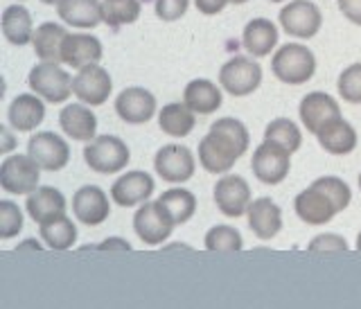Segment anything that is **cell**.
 Returning a JSON list of instances; mask_svg holds the SVG:
<instances>
[{
  "label": "cell",
  "mask_w": 361,
  "mask_h": 309,
  "mask_svg": "<svg viewBox=\"0 0 361 309\" xmlns=\"http://www.w3.org/2000/svg\"><path fill=\"white\" fill-rule=\"evenodd\" d=\"M251 135L235 118H221L210 124V131L199 143V163L210 174H228L237 158L248 152Z\"/></svg>",
  "instance_id": "1"
},
{
  "label": "cell",
  "mask_w": 361,
  "mask_h": 309,
  "mask_svg": "<svg viewBox=\"0 0 361 309\" xmlns=\"http://www.w3.org/2000/svg\"><path fill=\"white\" fill-rule=\"evenodd\" d=\"M271 71L282 84L302 86L307 84L316 73V56L300 43H287L274 54L271 59Z\"/></svg>",
  "instance_id": "2"
},
{
  "label": "cell",
  "mask_w": 361,
  "mask_h": 309,
  "mask_svg": "<svg viewBox=\"0 0 361 309\" xmlns=\"http://www.w3.org/2000/svg\"><path fill=\"white\" fill-rule=\"evenodd\" d=\"M131 152L127 143H122L118 135H97L84 150L86 165L97 174H118L127 167Z\"/></svg>",
  "instance_id": "3"
},
{
  "label": "cell",
  "mask_w": 361,
  "mask_h": 309,
  "mask_svg": "<svg viewBox=\"0 0 361 309\" xmlns=\"http://www.w3.org/2000/svg\"><path fill=\"white\" fill-rule=\"evenodd\" d=\"M27 84L32 88V93H37L45 102H52V104H63L75 93L73 77L66 71H61L59 63H50V61H41L34 66L30 71Z\"/></svg>",
  "instance_id": "4"
},
{
  "label": "cell",
  "mask_w": 361,
  "mask_h": 309,
  "mask_svg": "<svg viewBox=\"0 0 361 309\" xmlns=\"http://www.w3.org/2000/svg\"><path fill=\"white\" fill-rule=\"evenodd\" d=\"M251 169L259 183L264 186H278L287 178L291 169V152L274 140L259 143V147L253 152Z\"/></svg>",
  "instance_id": "5"
},
{
  "label": "cell",
  "mask_w": 361,
  "mask_h": 309,
  "mask_svg": "<svg viewBox=\"0 0 361 309\" xmlns=\"http://www.w3.org/2000/svg\"><path fill=\"white\" fill-rule=\"evenodd\" d=\"M41 181V167L34 163V158L27 156H7L0 165V188L7 194H18L27 197L39 188Z\"/></svg>",
  "instance_id": "6"
},
{
  "label": "cell",
  "mask_w": 361,
  "mask_h": 309,
  "mask_svg": "<svg viewBox=\"0 0 361 309\" xmlns=\"http://www.w3.org/2000/svg\"><path fill=\"white\" fill-rule=\"evenodd\" d=\"M262 84V68L248 56H233L219 71V86L235 97H246L255 93Z\"/></svg>",
  "instance_id": "7"
},
{
  "label": "cell",
  "mask_w": 361,
  "mask_h": 309,
  "mask_svg": "<svg viewBox=\"0 0 361 309\" xmlns=\"http://www.w3.org/2000/svg\"><path fill=\"white\" fill-rule=\"evenodd\" d=\"M176 224L158 201H145L133 214V231L147 246H158L172 235Z\"/></svg>",
  "instance_id": "8"
},
{
  "label": "cell",
  "mask_w": 361,
  "mask_h": 309,
  "mask_svg": "<svg viewBox=\"0 0 361 309\" xmlns=\"http://www.w3.org/2000/svg\"><path fill=\"white\" fill-rule=\"evenodd\" d=\"M280 25L296 39H312L323 25V14L312 0H291L280 9Z\"/></svg>",
  "instance_id": "9"
},
{
  "label": "cell",
  "mask_w": 361,
  "mask_h": 309,
  "mask_svg": "<svg viewBox=\"0 0 361 309\" xmlns=\"http://www.w3.org/2000/svg\"><path fill=\"white\" fill-rule=\"evenodd\" d=\"M154 169L167 183H185L195 176L197 160L185 145H165L154 156Z\"/></svg>",
  "instance_id": "10"
},
{
  "label": "cell",
  "mask_w": 361,
  "mask_h": 309,
  "mask_svg": "<svg viewBox=\"0 0 361 309\" xmlns=\"http://www.w3.org/2000/svg\"><path fill=\"white\" fill-rule=\"evenodd\" d=\"M73 90L79 102H84L88 107H102L111 97L113 79L109 71H104L99 63H90L79 68L77 75L73 77Z\"/></svg>",
  "instance_id": "11"
},
{
  "label": "cell",
  "mask_w": 361,
  "mask_h": 309,
  "mask_svg": "<svg viewBox=\"0 0 361 309\" xmlns=\"http://www.w3.org/2000/svg\"><path fill=\"white\" fill-rule=\"evenodd\" d=\"M27 154L34 158L41 169L45 171H59L71 160V147L68 143L52 131H41L27 140Z\"/></svg>",
  "instance_id": "12"
},
{
  "label": "cell",
  "mask_w": 361,
  "mask_h": 309,
  "mask_svg": "<svg viewBox=\"0 0 361 309\" xmlns=\"http://www.w3.org/2000/svg\"><path fill=\"white\" fill-rule=\"evenodd\" d=\"M214 203L224 217H231V219H237V217L246 214L248 205H251V188L248 183L237 176V174H226L221 176L217 183H214Z\"/></svg>",
  "instance_id": "13"
},
{
  "label": "cell",
  "mask_w": 361,
  "mask_h": 309,
  "mask_svg": "<svg viewBox=\"0 0 361 309\" xmlns=\"http://www.w3.org/2000/svg\"><path fill=\"white\" fill-rule=\"evenodd\" d=\"M298 116L305 129L316 135L330 122L341 118V107L332 95L323 93V90H314V93H307L300 99Z\"/></svg>",
  "instance_id": "14"
},
{
  "label": "cell",
  "mask_w": 361,
  "mask_h": 309,
  "mask_svg": "<svg viewBox=\"0 0 361 309\" xmlns=\"http://www.w3.org/2000/svg\"><path fill=\"white\" fill-rule=\"evenodd\" d=\"M116 113L127 124H145L156 116V97L140 86L124 88L116 97Z\"/></svg>",
  "instance_id": "15"
},
{
  "label": "cell",
  "mask_w": 361,
  "mask_h": 309,
  "mask_svg": "<svg viewBox=\"0 0 361 309\" xmlns=\"http://www.w3.org/2000/svg\"><path fill=\"white\" fill-rule=\"evenodd\" d=\"M154 188H156V183L147 171L133 169V171H127V174H122L113 183L111 199L118 205H122V208H133V205L149 201Z\"/></svg>",
  "instance_id": "16"
},
{
  "label": "cell",
  "mask_w": 361,
  "mask_h": 309,
  "mask_svg": "<svg viewBox=\"0 0 361 309\" xmlns=\"http://www.w3.org/2000/svg\"><path fill=\"white\" fill-rule=\"evenodd\" d=\"M73 214L86 226H99L109 219V194L97 186H84L73 197Z\"/></svg>",
  "instance_id": "17"
},
{
  "label": "cell",
  "mask_w": 361,
  "mask_h": 309,
  "mask_svg": "<svg viewBox=\"0 0 361 309\" xmlns=\"http://www.w3.org/2000/svg\"><path fill=\"white\" fill-rule=\"evenodd\" d=\"M293 210H296L298 219L305 222L307 226H325L334 219V214L338 212L334 201L327 197L325 192L319 188L310 186L307 190H302L296 201H293Z\"/></svg>",
  "instance_id": "18"
},
{
  "label": "cell",
  "mask_w": 361,
  "mask_h": 309,
  "mask_svg": "<svg viewBox=\"0 0 361 309\" xmlns=\"http://www.w3.org/2000/svg\"><path fill=\"white\" fill-rule=\"evenodd\" d=\"M246 219H248V228L253 231V235L257 239H274L280 228H282V210L280 205L269 199V197H259L255 201H251L246 210Z\"/></svg>",
  "instance_id": "19"
},
{
  "label": "cell",
  "mask_w": 361,
  "mask_h": 309,
  "mask_svg": "<svg viewBox=\"0 0 361 309\" xmlns=\"http://www.w3.org/2000/svg\"><path fill=\"white\" fill-rule=\"evenodd\" d=\"M59 124L68 138L77 143H90L97 138V118L88 104H68L59 113Z\"/></svg>",
  "instance_id": "20"
},
{
  "label": "cell",
  "mask_w": 361,
  "mask_h": 309,
  "mask_svg": "<svg viewBox=\"0 0 361 309\" xmlns=\"http://www.w3.org/2000/svg\"><path fill=\"white\" fill-rule=\"evenodd\" d=\"M102 54H104L102 41L93 37V34H68L61 48L63 63L77 68V71L90 63H99Z\"/></svg>",
  "instance_id": "21"
},
{
  "label": "cell",
  "mask_w": 361,
  "mask_h": 309,
  "mask_svg": "<svg viewBox=\"0 0 361 309\" xmlns=\"http://www.w3.org/2000/svg\"><path fill=\"white\" fill-rule=\"evenodd\" d=\"M56 14L66 25L79 30H93L99 23H104L99 0H59L56 3Z\"/></svg>",
  "instance_id": "22"
},
{
  "label": "cell",
  "mask_w": 361,
  "mask_h": 309,
  "mask_svg": "<svg viewBox=\"0 0 361 309\" xmlns=\"http://www.w3.org/2000/svg\"><path fill=\"white\" fill-rule=\"evenodd\" d=\"M7 118H9L11 129H16V131L25 133V131L37 129L45 118L43 97H39L37 93H23L14 97V102L9 104Z\"/></svg>",
  "instance_id": "23"
},
{
  "label": "cell",
  "mask_w": 361,
  "mask_h": 309,
  "mask_svg": "<svg viewBox=\"0 0 361 309\" xmlns=\"http://www.w3.org/2000/svg\"><path fill=\"white\" fill-rule=\"evenodd\" d=\"M278 28L269 18H253L242 32V45L253 56H267L278 45Z\"/></svg>",
  "instance_id": "24"
},
{
  "label": "cell",
  "mask_w": 361,
  "mask_h": 309,
  "mask_svg": "<svg viewBox=\"0 0 361 309\" xmlns=\"http://www.w3.org/2000/svg\"><path fill=\"white\" fill-rule=\"evenodd\" d=\"M316 138H319V145L323 150L332 156L353 154L357 147V131L353 124L343 118H338L327 124V127H323L319 133H316Z\"/></svg>",
  "instance_id": "25"
},
{
  "label": "cell",
  "mask_w": 361,
  "mask_h": 309,
  "mask_svg": "<svg viewBox=\"0 0 361 309\" xmlns=\"http://www.w3.org/2000/svg\"><path fill=\"white\" fill-rule=\"evenodd\" d=\"M197 113L192 111L185 102L178 104V102H172V104H165L158 113V127L169 138H185L192 131H195L197 124Z\"/></svg>",
  "instance_id": "26"
},
{
  "label": "cell",
  "mask_w": 361,
  "mask_h": 309,
  "mask_svg": "<svg viewBox=\"0 0 361 309\" xmlns=\"http://www.w3.org/2000/svg\"><path fill=\"white\" fill-rule=\"evenodd\" d=\"M68 37L66 28L56 25V23H43L37 30H34V52L41 61H50V63H63L61 59V48L63 41Z\"/></svg>",
  "instance_id": "27"
},
{
  "label": "cell",
  "mask_w": 361,
  "mask_h": 309,
  "mask_svg": "<svg viewBox=\"0 0 361 309\" xmlns=\"http://www.w3.org/2000/svg\"><path fill=\"white\" fill-rule=\"evenodd\" d=\"M183 102L199 116H210L221 107V88L210 79H192L183 90Z\"/></svg>",
  "instance_id": "28"
},
{
  "label": "cell",
  "mask_w": 361,
  "mask_h": 309,
  "mask_svg": "<svg viewBox=\"0 0 361 309\" xmlns=\"http://www.w3.org/2000/svg\"><path fill=\"white\" fill-rule=\"evenodd\" d=\"M27 214L32 217L37 224H43L52 219L56 214L66 212V197L54 188H37L32 194H27Z\"/></svg>",
  "instance_id": "29"
},
{
  "label": "cell",
  "mask_w": 361,
  "mask_h": 309,
  "mask_svg": "<svg viewBox=\"0 0 361 309\" xmlns=\"http://www.w3.org/2000/svg\"><path fill=\"white\" fill-rule=\"evenodd\" d=\"M3 34L5 39L11 43V45H23L32 43L34 39V23H32V14L23 7V5H9L5 7L3 11Z\"/></svg>",
  "instance_id": "30"
},
{
  "label": "cell",
  "mask_w": 361,
  "mask_h": 309,
  "mask_svg": "<svg viewBox=\"0 0 361 309\" xmlns=\"http://www.w3.org/2000/svg\"><path fill=\"white\" fill-rule=\"evenodd\" d=\"M39 226H41V239L52 250H68L77 242V226L68 214H56Z\"/></svg>",
  "instance_id": "31"
},
{
  "label": "cell",
  "mask_w": 361,
  "mask_h": 309,
  "mask_svg": "<svg viewBox=\"0 0 361 309\" xmlns=\"http://www.w3.org/2000/svg\"><path fill=\"white\" fill-rule=\"evenodd\" d=\"M158 203L167 210V214L172 217V222L176 226L188 224L192 219V214L197 212V197L183 188H172L163 192L161 197H158Z\"/></svg>",
  "instance_id": "32"
},
{
  "label": "cell",
  "mask_w": 361,
  "mask_h": 309,
  "mask_svg": "<svg viewBox=\"0 0 361 309\" xmlns=\"http://www.w3.org/2000/svg\"><path fill=\"white\" fill-rule=\"evenodd\" d=\"M140 0H104L102 3V16L111 28L131 25L140 18Z\"/></svg>",
  "instance_id": "33"
},
{
  "label": "cell",
  "mask_w": 361,
  "mask_h": 309,
  "mask_svg": "<svg viewBox=\"0 0 361 309\" xmlns=\"http://www.w3.org/2000/svg\"><path fill=\"white\" fill-rule=\"evenodd\" d=\"M264 140H274L278 145H282L285 150H289L291 154L300 150L302 145V133L300 129L293 124L289 118H276L267 124L264 129Z\"/></svg>",
  "instance_id": "34"
},
{
  "label": "cell",
  "mask_w": 361,
  "mask_h": 309,
  "mask_svg": "<svg viewBox=\"0 0 361 309\" xmlns=\"http://www.w3.org/2000/svg\"><path fill=\"white\" fill-rule=\"evenodd\" d=\"M206 248L212 253H240L244 239L233 226H214L206 233Z\"/></svg>",
  "instance_id": "35"
},
{
  "label": "cell",
  "mask_w": 361,
  "mask_h": 309,
  "mask_svg": "<svg viewBox=\"0 0 361 309\" xmlns=\"http://www.w3.org/2000/svg\"><path fill=\"white\" fill-rule=\"evenodd\" d=\"M314 188H319L321 192H325L336 205V210L341 212L350 205V199H353V192H350V186L343 178H336V176H321L312 183Z\"/></svg>",
  "instance_id": "36"
},
{
  "label": "cell",
  "mask_w": 361,
  "mask_h": 309,
  "mask_svg": "<svg viewBox=\"0 0 361 309\" xmlns=\"http://www.w3.org/2000/svg\"><path fill=\"white\" fill-rule=\"evenodd\" d=\"M338 95L343 97L348 104H361V63L348 66L345 71L338 75Z\"/></svg>",
  "instance_id": "37"
},
{
  "label": "cell",
  "mask_w": 361,
  "mask_h": 309,
  "mask_svg": "<svg viewBox=\"0 0 361 309\" xmlns=\"http://www.w3.org/2000/svg\"><path fill=\"white\" fill-rule=\"evenodd\" d=\"M23 231V212L20 208L9 199L0 201V237L11 239Z\"/></svg>",
  "instance_id": "38"
},
{
  "label": "cell",
  "mask_w": 361,
  "mask_h": 309,
  "mask_svg": "<svg viewBox=\"0 0 361 309\" xmlns=\"http://www.w3.org/2000/svg\"><path fill=\"white\" fill-rule=\"evenodd\" d=\"M310 253H348V242L341 235H334V233H327V235H319L314 237L310 246H307Z\"/></svg>",
  "instance_id": "39"
},
{
  "label": "cell",
  "mask_w": 361,
  "mask_h": 309,
  "mask_svg": "<svg viewBox=\"0 0 361 309\" xmlns=\"http://www.w3.org/2000/svg\"><path fill=\"white\" fill-rule=\"evenodd\" d=\"M190 7V0H156V16L161 20H178L180 16H185V11Z\"/></svg>",
  "instance_id": "40"
},
{
  "label": "cell",
  "mask_w": 361,
  "mask_h": 309,
  "mask_svg": "<svg viewBox=\"0 0 361 309\" xmlns=\"http://www.w3.org/2000/svg\"><path fill=\"white\" fill-rule=\"evenodd\" d=\"M338 11L355 25H361V0H336Z\"/></svg>",
  "instance_id": "41"
},
{
  "label": "cell",
  "mask_w": 361,
  "mask_h": 309,
  "mask_svg": "<svg viewBox=\"0 0 361 309\" xmlns=\"http://www.w3.org/2000/svg\"><path fill=\"white\" fill-rule=\"evenodd\" d=\"M197 9L206 16H214L219 11L226 9V5H231V0H195Z\"/></svg>",
  "instance_id": "42"
},
{
  "label": "cell",
  "mask_w": 361,
  "mask_h": 309,
  "mask_svg": "<svg viewBox=\"0 0 361 309\" xmlns=\"http://www.w3.org/2000/svg\"><path fill=\"white\" fill-rule=\"evenodd\" d=\"M0 133H3V145H0V152L7 154V152L14 150V138H11V133H9L7 127H3V131H0Z\"/></svg>",
  "instance_id": "43"
},
{
  "label": "cell",
  "mask_w": 361,
  "mask_h": 309,
  "mask_svg": "<svg viewBox=\"0 0 361 309\" xmlns=\"http://www.w3.org/2000/svg\"><path fill=\"white\" fill-rule=\"evenodd\" d=\"M41 3H43V5H56L59 0H41Z\"/></svg>",
  "instance_id": "44"
},
{
  "label": "cell",
  "mask_w": 361,
  "mask_h": 309,
  "mask_svg": "<svg viewBox=\"0 0 361 309\" xmlns=\"http://www.w3.org/2000/svg\"><path fill=\"white\" fill-rule=\"evenodd\" d=\"M244 3H248V0H231V5H244Z\"/></svg>",
  "instance_id": "45"
},
{
  "label": "cell",
  "mask_w": 361,
  "mask_h": 309,
  "mask_svg": "<svg viewBox=\"0 0 361 309\" xmlns=\"http://www.w3.org/2000/svg\"><path fill=\"white\" fill-rule=\"evenodd\" d=\"M357 250H361V231H359V235H357Z\"/></svg>",
  "instance_id": "46"
},
{
  "label": "cell",
  "mask_w": 361,
  "mask_h": 309,
  "mask_svg": "<svg viewBox=\"0 0 361 309\" xmlns=\"http://www.w3.org/2000/svg\"><path fill=\"white\" fill-rule=\"evenodd\" d=\"M359 190H361V174H359Z\"/></svg>",
  "instance_id": "47"
},
{
  "label": "cell",
  "mask_w": 361,
  "mask_h": 309,
  "mask_svg": "<svg viewBox=\"0 0 361 309\" xmlns=\"http://www.w3.org/2000/svg\"><path fill=\"white\" fill-rule=\"evenodd\" d=\"M271 3H282V0H271Z\"/></svg>",
  "instance_id": "48"
},
{
  "label": "cell",
  "mask_w": 361,
  "mask_h": 309,
  "mask_svg": "<svg viewBox=\"0 0 361 309\" xmlns=\"http://www.w3.org/2000/svg\"><path fill=\"white\" fill-rule=\"evenodd\" d=\"M18 3H23V0H18Z\"/></svg>",
  "instance_id": "49"
}]
</instances>
